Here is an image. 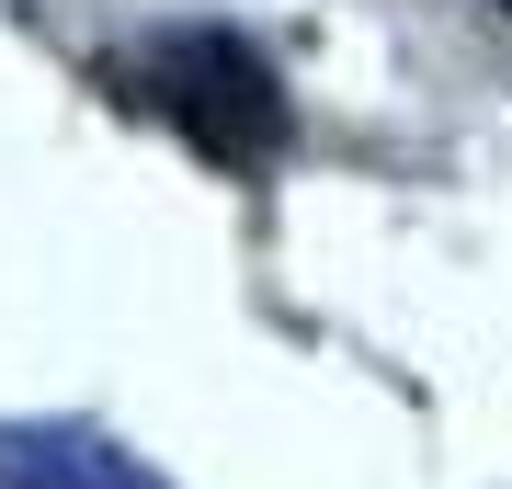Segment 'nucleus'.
Returning <instances> with one entry per match:
<instances>
[{
    "label": "nucleus",
    "mask_w": 512,
    "mask_h": 489,
    "mask_svg": "<svg viewBox=\"0 0 512 489\" xmlns=\"http://www.w3.org/2000/svg\"><path fill=\"white\" fill-rule=\"evenodd\" d=\"M148 80H160V103L183 114V137L217 148L228 171H262L285 148V91H274V69H262L239 35H171L160 57H148Z\"/></svg>",
    "instance_id": "f257e3e1"
},
{
    "label": "nucleus",
    "mask_w": 512,
    "mask_h": 489,
    "mask_svg": "<svg viewBox=\"0 0 512 489\" xmlns=\"http://www.w3.org/2000/svg\"><path fill=\"white\" fill-rule=\"evenodd\" d=\"M0 489H171V478L80 421H0Z\"/></svg>",
    "instance_id": "f03ea898"
}]
</instances>
